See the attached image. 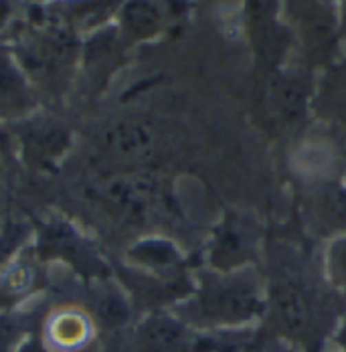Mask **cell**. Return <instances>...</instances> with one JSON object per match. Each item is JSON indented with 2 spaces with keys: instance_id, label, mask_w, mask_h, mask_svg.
<instances>
[{
  "instance_id": "5b68a950",
  "label": "cell",
  "mask_w": 346,
  "mask_h": 352,
  "mask_svg": "<svg viewBox=\"0 0 346 352\" xmlns=\"http://www.w3.org/2000/svg\"><path fill=\"white\" fill-rule=\"evenodd\" d=\"M29 104V91L21 73L8 61V57L0 55V113H17Z\"/></svg>"
},
{
  "instance_id": "277c9868",
  "label": "cell",
  "mask_w": 346,
  "mask_h": 352,
  "mask_svg": "<svg viewBox=\"0 0 346 352\" xmlns=\"http://www.w3.org/2000/svg\"><path fill=\"white\" fill-rule=\"evenodd\" d=\"M105 144L116 156L136 160V158H144L150 152L152 138L146 128L136 126V124H124V126L113 128L107 134Z\"/></svg>"
},
{
  "instance_id": "ba28073f",
  "label": "cell",
  "mask_w": 346,
  "mask_h": 352,
  "mask_svg": "<svg viewBox=\"0 0 346 352\" xmlns=\"http://www.w3.org/2000/svg\"><path fill=\"white\" fill-rule=\"evenodd\" d=\"M17 352H49V351L43 346V342H35V340H31V342H27L25 346H21Z\"/></svg>"
},
{
  "instance_id": "52a82bcc",
  "label": "cell",
  "mask_w": 346,
  "mask_h": 352,
  "mask_svg": "<svg viewBox=\"0 0 346 352\" xmlns=\"http://www.w3.org/2000/svg\"><path fill=\"white\" fill-rule=\"evenodd\" d=\"M31 280H33V276H31L29 267H25L21 263L10 267L0 280V298H19V296H23L29 289Z\"/></svg>"
},
{
  "instance_id": "8992f818",
  "label": "cell",
  "mask_w": 346,
  "mask_h": 352,
  "mask_svg": "<svg viewBox=\"0 0 346 352\" xmlns=\"http://www.w3.org/2000/svg\"><path fill=\"white\" fill-rule=\"evenodd\" d=\"M277 310L290 332H302L308 324V312L302 294L294 285H281L277 292Z\"/></svg>"
},
{
  "instance_id": "3957f363",
  "label": "cell",
  "mask_w": 346,
  "mask_h": 352,
  "mask_svg": "<svg viewBox=\"0 0 346 352\" xmlns=\"http://www.w3.org/2000/svg\"><path fill=\"white\" fill-rule=\"evenodd\" d=\"M102 199L111 211L128 221H140L148 211L146 190L138 184H132L126 180L109 182L102 190Z\"/></svg>"
},
{
  "instance_id": "7a4b0ae2",
  "label": "cell",
  "mask_w": 346,
  "mask_h": 352,
  "mask_svg": "<svg viewBox=\"0 0 346 352\" xmlns=\"http://www.w3.org/2000/svg\"><path fill=\"white\" fill-rule=\"evenodd\" d=\"M140 340L148 352H191L193 334L173 318H152L140 330Z\"/></svg>"
},
{
  "instance_id": "6da1fadb",
  "label": "cell",
  "mask_w": 346,
  "mask_h": 352,
  "mask_svg": "<svg viewBox=\"0 0 346 352\" xmlns=\"http://www.w3.org/2000/svg\"><path fill=\"white\" fill-rule=\"evenodd\" d=\"M89 318L75 310H61L47 320L43 346L49 352H81L91 340Z\"/></svg>"
},
{
  "instance_id": "9c48e42d",
  "label": "cell",
  "mask_w": 346,
  "mask_h": 352,
  "mask_svg": "<svg viewBox=\"0 0 346 352\" xmlns=\"http://www.w3.org/2000/svg\"><path fill=\"white\" fill-rule=\"evenodd\" d=\"M340 270H345L346 272V251L345 253H340Z\"/></svg>"
}]
</instances>
